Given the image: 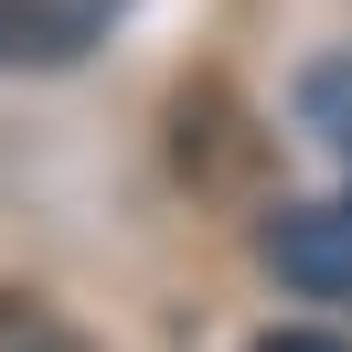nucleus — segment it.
Listing matches in <instances>:
<instances>
[{"label":"nucleus","instance_id":"1","mask_svg":"<svg viewBox=\"0 0 352 352\" xmlns=\"http://www.w3.org/2000/svg\"><path fill=\"white\" fill-rule=\"evenodd\" d=\"M267 267L309 299H352V203H299L267 224Z\"/></svg>","mask_w":352,"mask_h":352},{"label":"nucleus","instance_id":"3","mask_svg":"<svg viewBox=\"0 0 352 352\" xmlns=\"http://www.w3.org/2000/svg\"><path fill=\"white\" fill-rule=\"evenodd\" d=\"M256 352H342V342H331V331H267Z\"/></svg>","mask_w":352,"mask_h":352},{"label":"nucleus","instance_id":"2","mask_svg":"<svg viewBox=\"0 0 352 352\" xmlns=\"http://www.w3.org/2000/svg\"><path fill=\"white\" fill-rule=\"evenodd\" d=\"M107 32V0H0V75H54Z\"/></svg>","mask_w":352,"mask_h":352}]
</instances>
